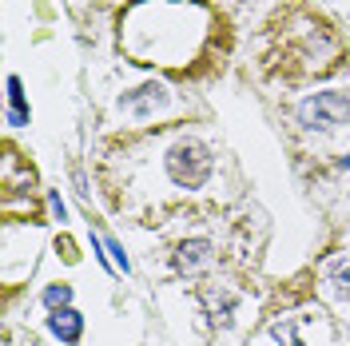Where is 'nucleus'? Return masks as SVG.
Here are the masks:
<instances>
[{
	"mask_svg": "<svg viewBox=\"0 0 350 346\" xmlns=\"http://www.w3.org/2000/svg\"><path fill=\"white\" fill-rule=\"evenodd\" d=\"M211 168H215V159L207 152V144H199V139H179L167 152V175L179 187H203Z\"/></svg>",
	"mask_w": 350,
	"mask_h": 346,
	"instance_id": "f257e3e1",
	"label": "nucleus"
},
{
	"mask_svg": "<svg viewBox=\"0 0 350 346\" xmlns=\"http://www.w3.org/2000/svg\"><path fill=\"white\" fill-rule=\"evenodd\" d=\"M350 120V96L342 92H314L299 104V124L310 131H334Z\"/></svg>",
	"mask_w": 350,
	"mask_h": 346,
	"instance_id": "f03ea898",
	"label": "nucleus"
},
{
	"mask_svg": "<svg viewBox=\"0 0 350 346\" xmlns=\"http://www.w3.org/2000/svg\"><path fill=\"white\" fill-rule=\"evenodd\" d=\"M48 330H52L60 343L76 346V343H80V334H84V315H80V310H72V306L52 310V315H48Z\"/></svg>",
	"mask_w": 350,
	"mask_h": 346,
	"instance_id": "7ed1b4c3",
	"label": "nucleus"
},
{
	"mask_svg": "<svg viewBox=\"0 0 350 346\" xmlns=\"http://www.w3.org/2000/svg\"><path fill=\"white\" fill-rule=\"evenodd\" d=\"M211 263V243L207 239H191V243H179L175 247V267L179 271H199V267H207Z\"/></svg>",
	"mask_w": 350,
	"mask_h": 346,
	"instance_id": "20e7f679",
	"label": "nucleus"
},
{
	"mask_svg": "<svg viewBox=\"0 0 350 346\" xmlns=\"http://www.w3.org/2000/svg\"><path fill=\"white\" fill-rule=\"evenodd\" d=\"M8 100H12L8 120H12V124H28V108H24V92H21V80H16V76H8Z\"/></svg>",
	"mask_w": 350,
	"mask_h": 346,
	"instance_id": "39448f33",
	"label": "nucleus"
},
{
	"mask_svg": "<svg viewBox=\"0 0 350 346\" xmlns=\"http://www.w3.org/2000/svg\"><path fill=\"white\" fill-rule=\"evenodd\" d=\"M327 279L334 282V291H338V295H347V299H350V259H334V263H330Z\"/></svg>",
	"mask_w": 350,
	"mask_h": 346,
	"instance_id": "423d86ee",
	"label": "nucleus"
},
{
	"mask_svg": "<svg viewBox=\"0 0 350 346\" xmlns=\"http://www.w3.org/2000/svg\"><path fill=\"white\" fill-rule=\"evenodd\" d=\"M44 303L52 306V310H64V306L72 303V287H68V282H60V287H48V291H44Z\"/></svg>",
	"mask_w": 350,
	"mask_h": 346,
	"instance_id": "0eeeda50",
	"label": "nucleus"
},
{
	"mask_svg": "<svg viewBox=\"0 0 350 346\" xmlns=\"http://www.w3.org/2000/svg\"><path fill=\"white\" fill-rule=\"evenodd\" d=\"M108 251H111V259H116V267H120V271L128 275V271H131V263H128V255H124V247H120L116 239H108Z\"/></svg>",
	"mask_w": 350,
	"mask_h": 346,
	"instance_id": "6e6552de",
	"label": "nucleus"
},
{
	"mask_svg": "<svg viewBox=\"0 0 350 346\" xmlns=\"http://www.w3.org/2000/svg\"><path fill=\"white\" fill-rule=\"evenodd\" d=\"M342 168H350V155H347V159H342Z\"/></svg>",
	"mask_w": 350,
	"mask_h": 346,
	"instance_id": "1a4fd4ad",
	"label": "nucleus"
}]
</instances>
